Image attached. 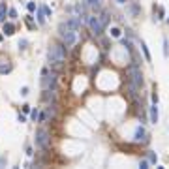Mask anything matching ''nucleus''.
<instances>
[{
    "instance_id": "5",
    "label": "nucleus",
    "mask_w": 169,
    "mask_h": 169,
    "mask_svg": "<svg viewBox=\"0 0 169 169\" xmlns=\"http://www.w3.org/2000/svg\"><path fill=\"white\" fill-rule=\"evenodd\" d=\"M36 145L40 149H47L49 147V132L45 128H40L36 132Z\"/></svg>"
},
{
    "instance_id": "22",
    "label": "nucleus",
    "mask_w": 169,
    "mask_h": 169,
    "mask_svg": "<svg viewBox=\"0 0 169 169\" xmlns=\"http://www.w3.org/2000/svg\"><path fill=\"white\" fill-rule=\"evenodd\" d=\"M38 115H40V113H38L36 109H34V111L30 113V117H32V120H36V118H38Z\"/></svg>"
},
{
    "instance_id": "27",
    "label": "nucleus",
    "mask_w": 169,
    "mask_h": 169,
    "mask_svg": "<svg viewBox=\"0 0 169 169\" xmlns=\"http://www.w3.org/2000/svg\"><path fill=\"white\" fill-rule=\"evenodd\" d=\"M149 160L150 162H156V154H149Z\"/></svg>"
},
{
    "instance_id": "24",
    "label": "nucleus",
    "mask_w": 169,
    "mask_h": 169,
    "mask_svg": "<svg viewBox=\"0 0 169 169\" xmlns=\"http://www.w3.org/2000/svg\"><path fill=\"white\" fill-rule=\"evenodd\" d=\"M21 94L26 96V94H28V87H23V88H21Z\"/></svg>"
},
{
    "instance_id": "16",
    "label": "nucleus",
    "mask_w": 169,
    "mask_h": 169,
    "mask_svg": "<svg viewBox=\"0 0 169 169\" xmlns=\"http://www.w3.org/2000/svg\"><path fill=\"white\" fill-rule=\"evenodd\" d=\"M130 10H132V13H133V15H139V6H137L135 2H133V4L130 6Z\"/></svg>"
},
{
    "instance_id": "23",
    "label": "nucleus",
    "mask_w": 169,
    "mask_h": 169,
    "mask_svg": "<svg viewBox=\"0 0 169 169\" xmlns=\"http://www.w3.org/2000/svg\"><path fill=\"white\" fill-rule=\"evenodd\" d=\"M10 17H11V19H15V17H17V11H15V10H13V8L10 10Z\"/></svg>"
},
{
    "instance_id": "13",
    "label": "nucleus",
    "mask_w": 169,
    "mask_h": 169,
    "mask_svg": "<svg viewBox=\"0 0 169 169\" xmlns=\"http://www.w3.org/2000/svg\"><path fill=\"white\" fill-rule=\"evenodd\" d=\"M141 49H143V53H145V58H147V62H150V53H149V49H147L145 41H141Z\"/></svg>"
},
{
    "instance_id": "11",
    "label": "nucleus",
    "mask_w": 169,
    "mask_h": 169,
    "mask_svg": "<svg viewBox=\"0 0 169 169\" xmlns=\"http://www.w3.org/2000/svg\"><path fill=\"white\" fill-rule=\"evenodd\" d=\"M13 32H15V26H13L11 23H4V34L6 36H11Z\"/></svg>"
},
{
    "instance_id": "1",
    "label": "nucleus",
    "mask_w": 169,
    "mask_h": 169,
    "mask_svg": "<svg viewBox=\"0 0 169 169\" xmlns=\"http://www.w3.org/2000/svg\"><path fill=\"white\" fill-rule=\"evenodd\" d=\"M128 75H130V87L133 90V94H137L135 90L143 87V73H141V70L137 68V64H132L128 68Z\"/></svg>"
},
{
    "instance_id": "7",
    "label": "nucleus",
    "mask_w": 169,
    "mask_h": 169,
    "mask_svg": "<svg viewBox=\"0 0 169 169\" xmlns=\"http://www.w3.org/2000/svg\"><path fill=\"white\" fill-rule=\"evenodd\" d=\"M133 139H135V141H147V130L143 128V126H137V128H135Z\"/></svg>"
},
{
    "instance_id": "20",
    "label": "nucleus",
    "mask_w": 169,
    "mask_h": 169,
    "mask_svg": "<svg viewBox=\"0 0 169 169\" xmlns=\"http://www.w3.org/2000/svg\"><path fill=\"white\" fill-rule=\"evenodd\" d=\"M26 45H28L26 40H21V41H19V49H26Z\"/></svg>"
},
{
    "instance_id": "2",
    "label": "nucleus",
    "mask_w": 169,
    "mask_h": 169,
    "mask_svg": "<svg viewBox=\"0 0 169 169\" xmlns=\"http://www.w3.org/2000/svg\"><path fill=\"white\" fill-rule=\"evenodd\" d=\"M66 47L64 45H53L51 49H49L47 53V58L51 64H62V62L66 60Z\"/></svg>"
},
{
    "instance_id": "6",
    "label": "nucleus",
    "mask_w": 169,
    "mask_h": 169,
    "mask_svg": "<svg viewBox=\"0 0 169 169\" xmlns=\"http://www.w3.org/2000/svg\"><path fill=\"white\" fill-rule=\"evenodd\" d=\"M88 26H90V30H92L96 36H100V34L103 32V25H102V21L98 15H90L88 17Z\"/></svg>"
},
{
    "instance_id": "4",
    "label": "nucleus",
    "mask_w": 169,
    "mask_h": 169,
    "mask_svg": "<svg viewBox=\"0 0 169 169\" xmlns=\"http://www.w3.org/2000/svg\"><path fill=\"white\" fill-rule=\"evenodd\" d=\"M41 87H43L45 90H55V87H56V75L55 73H49V70L47 68H43L41 70Z\"/></svg>"
},
{
    "instance_id": "28",
    "label": "nucleus",
    "mask_w": 169,
    "mask_h": 169,
    "mask_svg": "<svg viewBox=\"0 0 169 169\" xmlns=\"http://www.w3.org/2000/svg\"><path fill=\"white\" fill-rule=\"evenodd\" d=\"M4 164H6V156H2V158H0V167H2Z\"/></svg>"
},
{
    "instance_id": "17",
    "label": "nucleus",
    "mask_w": 169,
    "mask_h": 169,
    "mask_svg": "<svg viewBox=\"0 0 169 169\" xmlns=\"http://www.w3.org/2000/svg\"><path fill=\"white\" fill-rule=\"evenodd\" d=\"M26 8H28V11H36V2H28Z\"/></svg>"
},
{
    "instance_id": "10",
    "label": "nucleus",
    "mask_w": 169,
    "mask_h": 169,
    "mask_svg": "<svg viewBox=\"0 0 169 169\" xmlns=\"http://www.w3.org/2000/svg\"><path fill=\"white\" fill-rule=\"evenodd\" d=\"M38 10V23L40 25H45V11H43V6H40V8H36Z\"/></svg>"
},
{
    "instance_id": "26",
    "label": "nucleus",
    "mask_w": 169,
    "mask_h": 169,
    "mask_svg": "<svg viewBox=\"0 0 169 169\" xmlns=\"http://www.w3.org/2000/svg\"><path fill=\"white\" fill-rule=\"evenodd\" d=\"M19 122H26V117L25 115H19Z\"/></svg>"
},
{
    "instance_id": "15",
    "label": "nucleus",
    "mask_w": 169,
    "mask_h": 169,
    "mask_svg": "<svg viewBox=\"0 0 169 169\" xmlns=\"http://www.w3.org/2000/svg\"><path fill=\"white\" fill-rule=\"evenodd\" d=\"M120 34H122L120 28H111V36L113 38H120Z\"/></svg>"
},
{
    "instance_id": "29",
    "label": "nucleus",
    "mask_w": 169,
    "mask_h": 169,
    "mask_svg": "<svg viewBox=\"0 0 169 169\" xmlns=\"http://www.w3.org/2000/svg\"><path fill=\"white\" fill-rule=\"evenodd\" d=\"M117 2H118V4H124V2H126V0H117Z\"/></svg>"
},
{
    "instance_id": "19",
    "label": "nucleus",
    "mask_w": 169,
    "mask_h": 169,
    "mask_svg": "<svg viewBox=\"0 0 169 169\" xmlns=\"http://www.w3.org/2000/svg\"><path fill=\"white\" fill-rule=\"evenodd\" d=\"M26 23H28V26H30V28H34V21H32V15H26Z\"/></svg>"
},
{
    "instance_id": "9",
    "label": "nucleus",
    "mask_w": 169,
    "mask_h": 169,
    "mask_svg": "<svg viewBox=\"0 0 169 169\" xmlns=\"http://www.w3.org/2000/svg\"><path fill=\"white\" fill-rule=\"evenodd\" d=\"M150 122L152 124L158 122V103H152V107H150Z\"/></svg>"
},
{
    "instance_id": "18",
    "label": "nucleus",
    "mask_w": 169,
    "mask_h": 169,
    "mask_svg": "<svg viewBox=\"0 0 169 169\" xmlns=\"http://www.w3.org/2000/svg\"><path fill=\"white\" fill-rule=\"evenodd\" d=\"M87 4H88V6H92V8H96V6L100 4V0H87Z\"/></svg>"
},
{
    "instance_id": "12",
    "label": "nucleus",
    "mask_w": 169,
    "mask_h": 169,
    "mask_svg": "<svg viewBox=\"0 0 169 169\" xmlns=\"http://www.w3.org/2000/svg\"><path fill=\"white\" fill-rule=\"evenodd\" d=\"M98 17H100V21H102V25H103V28L105 26H107V23H109V15H107V13H102V15H98Z\"/></svg>"
},
{
    "instance_id": "30",
    "label": "nucleus",
    "mask_w": 169,
    "mask_h": 169,
    "mask_svg": "<svg viewBox=\"0 0 169 169\" xmlns=\"http://www.w3.org/2000/svg\"><path fill=\"white\" fill-rule=\"evenodd\" d=\"M167 23H169V19H167Z\"/></svg>"
},
{
    "instance_id": "3",
    "label": "nucleus",
    "mask_w": 169,
    "mask_h": 169,
    "mask_svg": "<svg viewBox=\"0 0 169 169\" xmlns=\"http://www.w3.org/2000/svg\"><path fill=\"white\" fill-rule=\"evenodd\" d=\"M58 32H60V38L64 40V43H66V45H73L75 41H77V30L70 28L68 23H60Z\"/></svg>"
},
{
    "instance_id": "25",
    "label": "nucleus",
    "mask_w": 169,
    "mask_h": 169,
    "mask_svg": "<svg viewBox=\"0 0 169 169\" xmlns=\"http://www.w3.org/2000/svg\"><path fill=\"white\" fill-rule=\"evenodd\" d=\"M152 103H158V94H156V92L152 94Z\"/></svg>"
},
{
    "instance_id": "21",
    "label": "nucleus",
    "mask_w": 169,
    "mask_h": 169,
    "mask_svg": "<svg viewBox=\"0 0 169 169\" xmlns=\"http://www.w3.org/2000/svg\"><path fill=\"white\" fill-rule=\"evenodd\" d=\"M139 167H141V169H147V167H149V162H147V160H143V162L139 164Z\"/></svg>"
},
{
    "instance_id": "14",
    "label": "nucleus",
    "mask_w": 169,
    "mask_h": 169,
    "mask_svg": "<svg viewBox=\"0 0 169 169\" xmlns=\"http://www.w3.org/2000/svg\"><path fill=\"white\" fill-rule=\"evenodd\" d=\"M8 72H11V66L10 64H0V73H8Z\"/></svg>"
},
{
    "instance_id": "8",
    "label": "nucleus",
    "mask_w": 169,
    "mask_h": 169,
    "mask_svg": "<svg viewBox=\"0 0 169 169\" xmlns=\"http://www.w3.org/2000/svg\"><path fill=\"white\" fill-rule=\"evenodd\" d=\"M66 23H68V26H70V28H73V30H77V28L81 26V17H72V19H68Z\"/></svg>"
}]
</instances>
